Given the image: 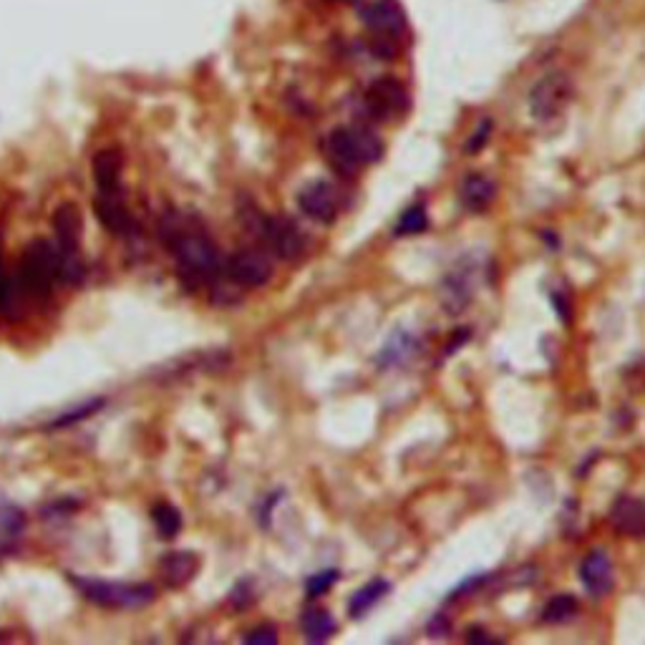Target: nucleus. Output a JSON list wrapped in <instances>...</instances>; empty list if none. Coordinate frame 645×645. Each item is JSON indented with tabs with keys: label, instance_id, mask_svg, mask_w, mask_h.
I'll return each mask as SVG.
<instances>
[{
	"label": "nucleus",
	"instance_id": "c85d7f7f",
	"mask_svg": "<svg viewBox=\"0 0 645 645\" xmlns=\"http://www.w3.org/2000/svg\"><path fill=\"white\" fill-rule=\"evenodd\" d=\"M489 132H492V121H484L482 126H479V132L474 134L472 139H469V144H467V152L469 154H474V152H479V149L484 147V144H487V139H489Z\"/></svg>",
	"mask_w": 645,
	"mask_h": 645
},
{
	"label": "nucleus",
	"instance_id": "7c9ffc66",
	"mask_svg": "<svg viewBox=\"0 0 645 645\" xmlns=\"http://www.w3.org/2000/svg\"><path fill=\"white\" fill-rule=\"evenodd\" d=\"M467 640L469 643H494V635H489V633H484V630H479V628H474V630H469L467 633Z\"/></svg>",
	"mask_w": 645,
	"mask_h": 645
},
{
	"label": "nucleus",
	"instance_id": "bb28decb",
	"mask_svg": "<svg viewBox=\"0 0 645 645\" xmlns=\"http://www.w3.org/2000/svg\"><path fill=\"white\" fill-rule=\"evenodd\" d=\"M245 643H278V633H275V628H270V625H260V628L250 630V633L245 635Z\"/></svg>",
	"mask_w": 645,
	"mask_h": 645
},
{
	"label": "nucleus",
	"instance_id": "7ed1b4c3",
	"mask_svg": "<svg viewBox=\"0 0 645 645\" xmlns=\"http://www.w3.org/2000/svg\"><path fill=\"white\" fill-rule=\"evenodd\" d=\"M326 152L328 159H331V167L338 174L353 177L363 167L381 159L383 144L381 137L366 129V126H341L328 137Z\"/></svg>",
	"mask_w": 645,
	"mask_h": 645
},
{
	"label": "nucleus",
	"instance_id": "4be33fe9",
	"mask_svg": "<svg viewBox=\"0 0 645 645\" xmlns=\"http://www.w3.org/2000/svg\"><path fill=\"white\" fill-rule=\"evenodd\" d=\"M152 520L154 525H157L159 535L167 537V540L177 537V532L182 530V514H179V509L174 507V504H157V507L152 509Z\"/></svg>",
	"mask_w": 645,
	"mask_h": 645
},
{
	"label": "nucleus",
	"instance_id": "2eb2a0df",
	"mask_svg": "<svg viewBox=\"0 0 645 645\" xmlns=\"http://www.w3.org/2000/svg\"><path fill=\"white\" fill-rule=\"evenodd\" d=\"M494 195H497V187H494L492 179L487 174H467L462 182V189H459V197H462L464 207L469 212H484L494 202Z\"/></svg>",
	"mask_w": 645,
	"mask_h": 645
},
{
	"label": "nucleus",
	"instance_id": "9b49d317",
	"mask_svg": "<svg viewBox=\"0 0 645 645\" xmlns=\"http://www.w3.org/2000/svg\"><path fill=\"white\" fill-rule=\"evenodd\" d=\"M298 205L303 215L318 222H333L338 215V192L328 182H310L300 189Z\"/></svg>",
	"mask_w": 645,
	"mask_h": 645
},
{
	"label": "nucleus",
	"instance_id": "f8f14e48",
	"mask_svg": "<svg viewBox=\"0 0 645 645\" xmlns=\"http://www.w3.org/2000/svg\"><path fill=\"white\" fill-rule=\"evenodd\" d=\"M580 580H583L585 590L595 598L610 593L613 588V562L603 550H593L580 565Z\"/></svg>",
	"mask_w": 645,
	"mask_h": 645
},
{
	"label": "nucleus",
	"instance_id": "aec40b11",
	"mask_svg": "<svg viewBox=\"0 0 645 645\" xmlns=\"http://www.w3.org/2000/svg\"><path fill=\"white\" fill-rule=\"evenodd\" d=\"M389 590H391L389 580H381V577H378V580H371V583L363 585V588L353 595L351 603H348V613H351L353 618H363V615H366L368 610L383 598V595H389Z\"/></svg>",
	"mask_w": 645,
	"mask_h": 645
},
{
	"label": "nucleus",
	"instance_id": "a878e982",
	"mask_svg": "<svg viewBox=\"0 0 645 645\" xmlns=\"http://www.w3.org/2000/svg\"><path fill=\"white\" fill-rule=\"evenodd\" d=\"M338 580V570H326V572H318V575H313L308 580V585H305V593H308V598H320V595H326L328 590L333 588V583Z\"/></svg>",
	"mask_w": 645,
	"mask_h": 645
},
{
	"label": "nucleus",
	"instance_id": "a211bd4d",
	"mask_svg": "<svg viewBox=\"0 0 645 645\" xmlns=\"http://www.w3.org/2000/svg\"><path fill=\"white\" fill-rule=\"evenodd\" d=\"M23 530H26V514L13 504H3L0 507V557L16 550V542Z\"/></svg>",
	"mask_w": 645,
	"mask_h": 645
},
{
	"label": "nucleus",
	"instance_id": "9d476101",
	"mask_svg": "<svg viewBox=\"0 0 645 645\" xmlns=\"http://www.w3.org/2000/svg\"><path fill=\"white\" fill-rule=\"evenodd\" d=\"M94 215L116 237H129L137 230V222L121 197V189L119 192H99L94 202Z\"/></svg>",
	"mask_w": 645,
	"mask_h": 645
},
{
	"label": "nucleus",
	"instance_id": "f03ea898",
	"mask_svg": "<svg viewBox=\"0 0 645 645\" xmlns=\"http://www.w3.org/2000/svg\"><path fill=\"white\" fill-rule=\"evenodd\" d=\"M164 242H167L169 252L174 255L179 273L187 280L195 283H212L217 275L222 273L225 263H222L220 250L215 242L200 230H189L182 222H164Z\"/></svg>",
	"mask_w": 645,
	"mask_h": 645
},
{
	"label": "nucleus",
	"instance_id": "f3484780",
	"mask_svg": "<svg viewBox=\"0 0 645 645\" xmlns=\"http://www.w3.org/2000/svg\"><path fill=\"white\" fill-rule=\"evenodd\" d=\"M94 182L99 192L121 189V154L116 149H101L94 157Z\"/></svg>",
	"mask_w": 645,
	"mask_h": 645
},
{
	"label": "nucleus",
	"instance_id": "39448f33",
	"mask_svg": "<svg viewBox=\"0 0 645 645\" xmlns=\"http://www.w3.org/2000/svg\"><path fill=\"white\" fill-rule=\"evenodd\" d=\"M363 104H366V111L378 121H394L401 119V116L409 111V91L404 89L399 79H391V76H383V79L373 81L366 89V96H363Z\"/></svg>",
	"mask_w": 645,
	"mask_h": 645
},
{
	"label": "nucleus",
	"instance_id": "412c9836",
	"mask_svg": "<svg viewBox=\"0 0 645 645\" xmlns=\"http://www.w3.org/2000/svg\"><path fill=\"white\" fill-rule=\"evenodd\" d=\"M416 351H419L416 338L406 336V333H396V336L389 341V346H386V351L381 353V366H399V363L409 361L411 356H416Z\"/></svg>",
	"mask_w": 645,
	"mask_h": 645
},
{
	"label": "nucleus",
	"instance_id": "6ab92c4d",
	"mask_svg": "<svg viewBox=\"0 0 645 645\" xmlns=\"http://www.w3.org/2000/svg\"><path fill=\"white\" fill-rule=\"evenodd\" d=\"M300 630H303L308 643H326V640L336 633V620H333V615L326 613V610L310 608L305 610L303 618H300Z\"/></svg>",
	"mask_w": 645,
	"mask_h": 645
},
{
	"label": "nucleus",
	"instance_id": "cd10ccee",
	"mask_svg": "<svg viewBox=\"0 0 645 645\" xmlns=\"http://www.w3.org/2000/svg\"><path fill=\"white\" fill-rule=\"evenodd\" d=\"M11 305V280L3 268V252H0V313Z\"/></svg>",
	"mask_w": 645,
	"mask_h": 645
},
{
	"label": "nucleus",
	"instance_id": "473e14b6",
	"mask_svg": "<svg viewBox=\"0 0 645 645\" xmlns=\"http://www.w3.org/2000/svg\"><path fill=\"white\" fill-rule=\"evenodd\" d=\"M237 588H240V593H242V583L237 585ZM240 593H237V590H235V598H237V595H240ZM235 598H232V603H235ZM247 603H250V595H242V605H245V608H247Z\"/></svg>",
	"mask_w": 645,
	"mask_h": 645
},
{
	"label": "nucleus",
	"instance_id": "72a5a7b5",
	"mask_svg": "<svg viewBox=\"0 0 645 645\" xmlns=\"http://www.w3.org/2000/svg\"><path fill=\"white\" fill-rule=\"evenodd\" d=\"M341 3H351V0H341Z\"/></svg>",
	"mask_w": 645,
	"mask_h": 645
},
{
	"label": "nucleus",
	"instance_id": "dca6fc26",
	"mask_svg": "<svg viewBox=\"0 0 645 645\" xmlns=\"http://www.w3.org/2000/svg\"><path fill=\"white\" fill-rule=\"evenodd\" d=\"M53 227H56V245L66 252H79V235H81V215L74 205H61L53 215Z\"/></svg>",
	"mask_w": 645,
	"mask_h": 645
},
{
	"label": "nucleus",
	"instance_id": "423d86ee",
	"mask_svg": "<svg viewBox=\"0 0 645 645\" xmlns=\"http://www.w3.org/2000/svg\"><path fill=\"white\" fill-rule=\"evenodd\" d=\"M361 21L376 36L378 48L383 43L394 48V41H399L401 33L406 31V13L399 6V0H371L361 8Z\"/></svg>",
	"mask_w": 645,
	"mask_h": 645
},
{
	"label": "nucleus",
	"instance_id": "0eeeda50",
	"mask_svg": "<svg viewBox=\"0 0 645 645\" xmlns=\"http://www.w3.org/2000/svg\"><path fill=\"white\" fill-rule=\"evenodd\" d=\"M572 81L562 71H552L545 79L537 81L535 89L530 91V111L535 119L550 121L570 104Z\"/></svg>",
	"mask_w": 645,
	"mask_h": 645
},
{
	"label": "nucleus",
	"instance_id": "393cba45",
	"mask_svg": "<svg viewBox=\"0 0 645 645\" xmlns=\"http://www.w3.org/2000/svg\"><path fill=\"white\" fill-rule=\"evenodd\" d=\"M104 409V399H94V401H86V404H79L74 406L71 411H66V414H61L58 419H53L51 424L46 426V429H66V426H74V424H81V421H86L89 416H94L96 411Z\"/></svg>",
	"mask_w": 645,
	"mask_h": 645
},
{
	"label": "nucleus",
	"instance_id": "b1692460",
	"mask_svg": "<svg viewBox=\"0 0 645 645\" xmlns=\"http://www.w3.org/2000/svg\"><path fill=\"white\" fill-rule=\"evenodd\" d=\"M577 610H580L577 598H572V595H557V598H552L550 603L545 605L542 620H545V623H567L572 615H577Z\"/></svg>",
	"mask_w": 645,
	"mask_h": 645
},
{
	"label": "nucleus",
	"instance_id": "20e7f679",
	"mask_svg": "<svg viewBox=\"0 0 645 645\" xmlns=\"http://www.w3.org/2000/svg\"><path fill=\"white\" fill-rule=\"evenodd\" d=\"M69 583L89 603L106 610H142L147 605H152L154 598H157V590L149 583H121V580L86 575H71Z\"/></svg>",
	"mask_w": 645,
	"mask_h": 645
},
{
	"label": "nucleus",
	"instance_id": "5701e85b",
	"mask_svg": "<svg viewBox=\"0 0 645 645\" xmlns=\"http://www.w3.org/2000/svg\"><path fill=\"white\" fill-rule=\"evenodd\" d=\"M429 227V215H426L424 205H411L404 215L399 217L396 222V237H411V235H421V232Z\"/></svg>",
	"mask_w": 645,
	"mask_h": 645
},
{
	"label": "nucleus",
	"instance_id": "ddd939ff",
	"mask_svg": "<svg viewBox=\"0 0 645 645\" xmlns=\"http://www.w3.org/2000/svg\"><path fill=\"white\" fill-rule=\"evenodd\" d=\"M610 522L625 537H645V499L620 497L613 504Z\"/></svg>",
	"mask_w": 645,
	"mask_h": 645
},
{
	"label": "nucleus",
	"instance_id": "1a4fd4ad",
	"mask_svg": "<svg viewBox=\"0 0 645 645\" xmlns=\"http://www.w3.org/2000/svg\"><path fill=\"white\" fill-rule=\"evenodd\" d=\"M222 273L242 288H260L273 278V263L260 250H240L227 257Z\"/></svg>",
	"mask_w": 645,
	"mask_h": 645
},
{
	"label": "nucleus",
	"instance_id": "2f4dec72",
	"mask_svg": "<svg viewBox=\"0 0 645 645\" xmlns=\"http://www.w3.org/2000/svg\"><path fill=\"white\" fill-rule=\"evenodd\" d=\"M552 300H555V308L557 310H560V315H562V318H570V310H567V300L565 298H562V295H555V298H552Z\"/></svg>",
	"mask_w": 645,
	"mask_h": 645
},
{
	"label": "nucleus",
	"instance_id": "c756f323",
	"mask_svg": "<svg viewBox=\"0 0 645 645\" xmlns=\"http://www.w3.org/2000/svg\"><path fill=\"white\" fill-rule=\"evenodd\" d=\"M446 623H449V620H446L444 615H436V618L429 623V635H434V638H441V635L449 633Z\"/></svg>",
	"mask_w": 645,
	"mask_h": 645
},
{
	"label": "nucleus",
	"instance_id": "6e6552de",
	"mask_svg": "<svg viewBox=\"0 0 645 645\" xmlns=\"http://www.w3.org/2000/svg\"><path fill=\"white\" fill-rule=\"evenodd\" d=\"M257 235L283 260H298L305 252V235L290 217H263Z\"/></svg>",
	"mask_w": 645,
	"mask_h": 645
},
{
	"label": "nucleus",
	"instance_id": "f257e3e1",
	"mask_svg": "<svg viewBox=\"0 0 645 645\" xmlns=\"http://www.w3.org/2000/svg\"><path fill=\"white\" fill-rule=\"evenodd\" d=\"M84 263L79 252H66L48 240H33L18 265V283L33 298H48L61 283H79Z\"/></svg>",
	"mask_w": 645,
	"mask_h": 645
},
{
	"label": "nucleus",
	"instance_id": "4468645a",
	"mask_svg": "<svg viewBox=\"0 0 645 645\" xmlns=\"http://www.w3.org/2000/svg\"><path fill=\"white\" fill-rule=\"evenodd\" d=\"M197 567H200V560L192 552H169L159 562V575L169 588H182L197 575Z\"/></svg>",
	"mask_w": 645,
	"mask_h": 645
}]
</instances>
